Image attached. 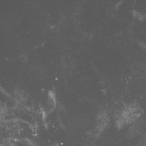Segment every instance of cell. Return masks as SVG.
Here are the masks:
<instances>
[{"instance_id": "cell-1", "label": "cell", "mask_w": 146, "mask_h": 146, "mask_svg": "<svg viewBox=\"0 0 146 146\" xmlns=\"http://www.w3.org/2000/svg\"><path fill=\"white\" fill-rule=\"evenodd\" d=\"M143 115V109L137 104L132 103L126 106L119 115L116 124L118 127L130 125L138 120Z\"/></svg>"}, {"instance_id": "cell-2", "label": "cell", "mask_w": 146, "mask_h": 146, "mask_svg": "<svg viewBox=\"0 0 146 146\" xmlns=\"http://www.w3.org/2000/svg\"><path fill=\"white\" fill-rule=\"evenodd\" d=\"M109 119L105 112H100L96 116V126L99 131H102L109 123Z\"/></svg>"}]
</instances>
